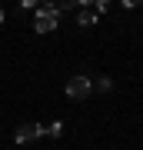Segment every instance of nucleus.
Segmentation results:
<instances>
[{
    "label": "nucleus",
    "instance_id": "f257e3e1",
    "mask_svg": "<svg viewBox=\"0 0 143 150\" xmlns=\"http://www.w3.org/2000/svg\"><path fill=\"white\" fill-rule=\"evenodd\" d=\"M90 90H93V80L83 77V74H77V77L67 80V97L70 100H83V97H90Z\"/></svg>",
    "mask_w": 143,
    "mask_h": 150
},
{
    "label": "nucleus",
    "instance_id": "f03ea898",
    "mask_svg": "<svg viewBox=\"0 0 143 150\" xmlns=\"http://www.w3.org/2000/svg\"><path fill=\"white\" fill-rule=\"evenodd\" d=\"M33 30H37V33H50V30H57V7H53V4L40 7L37 20H33Z\"/></svg>",
    "mask_w": 143,
    "mask_h": 150
},
{
    "label": "nucleus",
    "instance_id": "7ed1b4c3",
    "mask_svg": "<svg viewBox=\"0 0 143 150\" xmlns=\"http://www.w3.org/2000/svg\"><path fill=\"white\" fill-rule=\"evenodd\" d=\"M37 137H40V123H20L13 134L17 144H27V140H37Z\"/></svg>",
    "mask_w": 143,
    "mask_h": 150
},
{
    "label": "nucleus",
    "instance_id": "20e7f679",
    "mask_svg": "<svg viewBox=\"0 0 143 150\" xmlns=\"http://www.w3.org/2000/svg\"><path fill=\"white\" fill-rule=\"evenodd\" d=\"M93 20H97V10H93V7H87L83 0H80V10H77V23H80V27H93Z\"/></svg>",
    "mask_w": 143,
    "mask_h": 150
},
{
    "label": "nucleus",
    "instance_id": "39448f33",
    "mask_svg": "<svg viewBox=\"0 0 143 150\" xmlns=\"http://www.w3.org/2000/svg\"><path fill=\"white\" fill-rule=\"evenodd\" d=\"M60 130H63V123H60V120H53V123H47V127H40V137H43V134H47V137H57Z\"/></svg>",
    "mask_w": 143,
    "mask_h": 150
},
{
    "label": "nucleus",
    "instance_id": "423d86ee",
    "mask_svg": "<svg viewBox=\"0 0 143 150\" xmlns=\"http://www.w3.org/2000/svg\"><path fill=\"white\" fill-rule=\"evenodd\" d=\"M110 87H113V83L106 80V77H100V80H97V90H103V93H106V90H110Z\"/></svg>",
    "mask_w": 143,
    "mask_h": 150
},
{
    "label": "nucleus",
    "instance_id": "0eeeda50",
    "mask_svg": "<svg viewBox=\"0 0 143 150\" xmlns=\"http://www.w3.org/2000/svg\"><path fill=\"white\" fill-rule=\"evenodd\" d=\"M4 17H7V13H4V7H0V23H4Z\"/></svg>",
    "mask_w": 143,
    "mask_h": 150
}]
</instances>
